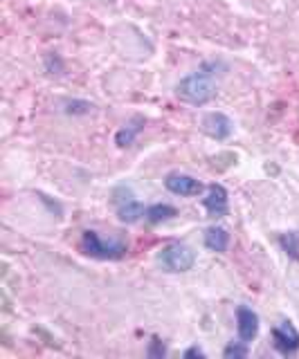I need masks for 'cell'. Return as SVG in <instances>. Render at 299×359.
I'll list each match as a JSON object with an SVG mask.
<instances>
[{
    "label": "cell",
    "instance_id": "30bf717a",
    "mask_svg": "<svg viewBox=\"0 0 299 359\" xmlns=\"http://www.w3.org/2000/svg\"><path fill=\"white\" fill-rule=\"evenodd\" d=\"M203 243L209 252H216V254H225L227 247H230V231L225 227H207L205 229V236H203Z\"/></svg>",
    "mask_w": 299,
    "mask_h": 359
},
{
    "label": "cell",
    "instance_id": "5bb4252c",
    "mask_svg": "<svg viewBox=\"0 0 299 359\" xmlns=\"http://www.w3.org/2000/svg\"><path fill=\"white\" fill-rule=\"evenodd\" d=\"M279 243H281V247L286 250L288 256H293L299 261V233H295V231L293 233H284L279 238Z\"/></svg>",
    "mask_w": 299,
    "mask_h": 359
},
{
    "label": "cell",
    "instance_id": "e0dca14e",
    "mask_svg": "<svg viewBox=\"0 0 299 359\" xmlns=\"http://www.w3.org/2000/svg\"><path fill=\"white\" fill-rule=\"evenodd\" d=\"M185 359H190V357H205V351L203 348H198V346H192V348H187V351L182 353Z\"/></svg>",
    "mask_w": 299,
    "mask_h": 359
},
{
    "label": "cell",
    "instance_id": "ba28073f",
    "mask_svg": "<svg viewBox=\"0 0 299 359\" xmlns=\"http://www.w3.org/2000/svg\"><path fill=\"white\" fill-rule=\"evenodd\" d=\"M203 207L212 218H223L230 211V194L223 184H209L203 198Z\"/></svg>",
    "mask_w": 299,
    "mask_h": 359
},
{
    "label": "cell",
    "instance_id": "4fadbf2b",
    "mask_svg": "<svg viewBox=\"0 0 299 359\" xmlns=\"http://www.w3.org/2000/svg\"><path fill=\"white\" fill-rule=\"evenodd\" d=\"M250 344H246V341H230L227 346H225V351H223V357L225 359H243V357H248L250 355V348H248Z\"/></svg>",
    "mask_w": 299,
    "mask_h": 359
},
{
    "label": "cell",
    "instance_id": "8992f818",
    "mask_svg": "<svg viewBox=\"0 0 299 359\" xmlns=\"http://www.w3.org/2000/svg\"><path fill=\"white\" fill-rule=\"evenodd\" d=\"M272 346L284 357H293L299 351V330L291 321H281L272 328Z\"/></svg>",
    "mask_w": 299,
    "mask_h": 359
},
{
    "label": "cell",
    "instance_id": "7c38bea8",
    "mask_svg": "<svg viewBox=\"0 0 299 359\" xmlns=\"http://www.w3.org/2000/svg\"><path fill=\"white\" fill-rule=\"evenodd\" d=\"M178 216V209L171 207V205H162V202H158V205H151L147 207V218L151 224H160V222H167L171 218Z\"/></svg>",
    "mask_w": 299,
    "mask_h": 359
},
{
    "label": "cell",
    "instance_id": "52a82bcc",
    "mask_svg": "<svg viewBox=\"0 0 299 359\" xmlns=\"http://www.w3.org/2000/svg\"><path fill=\"white\" fill-rule=\"evenodd\" d=\"M201 128L207 137H212L216 142L227 140L232 133H234V121H232L225 112H207L201 121Z\"/></svg>",
    "mask_w": 299,
    "mask_h": 359
},
{
    "label": "cell",
    "instance_id": "3957f363",
    "mask_svg": "<svg viewBox=\"0 0 299 359\" xmlns=\"http://www.w3.org/2000/svg\"><path fill=\"white\" fill-rule=\"evenodd\" d=\"M160 265L171 274L190 272L196 263V254L190 245L185 243H169L167 247H162V252L158 256Z\"/></svg>",
    "mask_w": 299,
    "mask_h": 359
},
{
    "label": "cell",
    "instance_id": "9a60e30c",
    "mask_svg": "<svg viewBox=\"0 0 299 359\" xmlns=\"http://www.w3.org/2000/svg\"><path fill=\"white\" fill-rule=\"evenodd\" d=\"M65 112L68 115H88V112H93V104H88V101H81V99H74V101H65L63 104Z\"/></svg>",
    "mask_w": 299,
    "mask_h": 359
},
{
    "label": "cell",
    "instance_id": "6da1fadb",
    "mask_svg": "<svg viewBox=\"0 0 299 359\" xmlns=\"http://www.w3.org/2000/svg\"><path fill=\"white\" fill-rule=\"evenodd\" d=\"M218 63H205L201 70H196L192 74L182 76L178 83H175V97H178L182 104L187 106H207L218 93L214 72Z\"/></svg>",
    "mask_w": 299,
    "mask_h": 359
},
{
    "label": "cell",
    "instance_id": "8fae6325",
    "mask_svg": "<svg viewBox=\"0 0 299 359\" xmlns=\"http://www.w3.org/2000/svg\"><path fill=\"white\" fill-rule=\"evenodd\" d=\"M144 123H147V121H144V117H140V115H138V117H133L124 128H119V130H117V135H115V144L119 146V149H126V146H131L133 142H135L138 135L144 130Z\"/></svg>",
    "mask_w": 299,
    "mask_h": 359
},
{
    "label": "cell",
    "instance_id": "277c9868",
    "mask_svg": "<svg viewBox=\"0 0 299 359\" xmlns=\"http://www.w3.org/2000/svg\"><path fill=\"white\" fill-rule=\"evenodd\" d=\"M113 202H115V209H117V216L121 222L126 224H135L142 218H147V207L142 205L140 200H135L133 191L128 187H117L113 191Z\"/></svg>",
    "mask_w": 299,
    "mask_h": 359
},
{
    "label": "cell",
    "instance_id": "2e32d148",
    "mask_svg": "<svg viewBox=\"0 0 299 359\" xmlns=\"http://www.w3.org/2000/svg\"><path fill=\"white\" fill-rule=\"evenodd\" d=\"M162 341L158 339V337H153V341H151V348H149V357H164V346H160Z\"/></svg>",
    "mask_w": 299,
    "mask_h": 359
},
{
    "label": "cell",
    "instance_id": "7a4b0ae2",
    "mask_svg": "<svg viewBox=\"0 0 299 359\" xmlns=\"http://www.w3.org/2000/svg\"><path fill=\"white\" fill-rule=\"evenodd\" d=\"M81 247L88 256L99 258V261H119L121 256L126 254L128 245L124 238L113 236V238H104L102 233H97L93 229L84 231L81 236Z\"/></svg>",
    "mask_w": 299,
    "mask_h": 359
},
{
    "label": "cell",
    "instance_id": "9c48e42d",
    "mask_svg": "<svg viewBox=\"0 0 299 359\" xmlns=\"http://www.w3.org/2000/svg\"><path fill=\"white\" fill-rule=\"evenodd\" d=\"M237 332H239V339L252 344L257 339L259 334V314L254 312L248 306H239L237 308Z\"/></svg>",
    "mask_w": 299,
    "mask_h": 359
},
{
    "label": "cell",
    "instance_id": "5b68a950",
    "mask_svg": "<svg viewBox=\"0 0 299 359\" xmlns=\"http://www.w3.org/2000/svg\"><path fill=\"white\" fill-rule=\"evenodd\" d=\"M164 189L169 191L173 196H182V198H194V196H201L205 191V184L201 180H196L187 173L180 171H171L164 177Z\"/></svg>",
    "mask_w": 299,
    "mask_h": 359
}]
</instances>
